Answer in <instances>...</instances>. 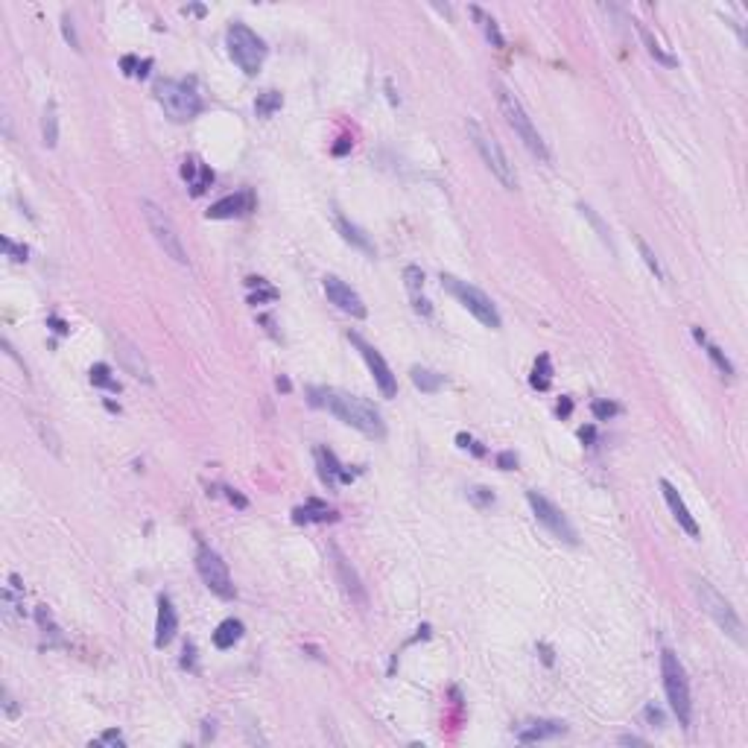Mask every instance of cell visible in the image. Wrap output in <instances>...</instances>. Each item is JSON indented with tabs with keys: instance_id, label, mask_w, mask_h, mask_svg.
<instances>
[{
	"instance_id": "cell-10",
	"label": "cell",
	"mask_w": 748,
	"mask_h": 748,
	"mask_svg": "<svg viewBox=\"0 0 748 748\" xmlns=\"http://www.w3.org/2000/svg\"><path fill=\"white\" fill-rule=\"evenodd\" d=\"M196 570L202 576V582L211 593H216L220 599H234V582H231V573L225 567V562L220 559V552L211 549V547H199L196 549Z\"/></svg>"
},
{
	"instance_id": "cell-29",
	"label": "cell",
	"mask_w": 748,
	"mask_h": 748,
	"mask_svg": "<svg viewBox=\"0 0 748 748\" xmlns=\"http://www.w3.org/2000/svg\"><path fill=\"white\" fill-rule=\"evenodd\" d=\"M549 383H552V363H549V357L547 354H541L538 359H535V372H532V386L535 389H549Z\"/></svg>"
},
{
	"instance_id": "cell-7",
	"label": "cell",
	"mask_w": 748,
	"mask_h": 748,
	"mask_svg": "<svg viewBox=\"0 0 748 748\" xmlns=\"http://www.w3.org/2000/svg\"><path fill=\"white\" fill-rule=\"evenodd\" d=\"M442 286L447 289V293L459 301L471 316L479 322V325H486V328H491V330H500V325H503V319H500V313H497V307H494V301L482 293L479 286H474V284H468V281H459V278H453V275H442Z\"/></svg>"
},
{
	"instance_id": "cell-28",
	"label": "cell",
	"mask_w": 748,
	"mask_h": 748,
	"mask_svg": "<svg viewBox=\"0 0 748 748\" xmlns=\"http://www.w3.org/2000/svg\"><path fill=\"white\" fill-rule=\"evenodd\" d=\"M281 106H284V96L278 91H263V94H257V100H255L257 117H272Z\"/></svg>"
},
{
	"instance_id": "cell-19",
	"label": "cell",
	"mask_w": 748,
	"mask_h": 748,
	"mask_svg": "<svg viewBox=\"0 0 748 748\" xmlns=\"http://www.w3.org/2000/svg\"><path fill=\"white\" fill-rule=\"evenodd\" d=\"M316 459H319V474H322V479L328 482V486H333V482H351L354 479V474L345 471L340 462H336V456L330 450L319 447L316 450Z\"/></svg>"
},
{
	"instance_id": "cell-33",
	"label": "cell",
	"mask_w": 748,
	"mask_h": 748,
	"mask_svg": "<svg viewBox=\"0 0 748 748\" xmlns=\"http://www.w3.org/2000/svg\"><path fill=\"white\" fill-rule=\"evenodd\" d=\"M593 415L599 418V421H608V418H614V415H620V403H614V401H593Z\"/></svg>"
},
{
	"instance_id": "cell-20",
	"label": "cell",
	"mask_w": 748,
	"mask_h": 748,
	"mask_svg": "<svg viewBox=\"0 0 748 748\" xmlns=\"http://www.w3.org/2000/svg\"><path fill=\"white\" fill-rule=\"evenodd\" d=\"M249 211V196L246 193H237V196H225L216 205L208 208V220H231V216H240Z\"/></svg>"
},
{
	"instance_id": "cell-22",
	"label": "cell",
	"mask_w": 748,
	"mask_h": 748,
	"mask_svg": "<svg viewBox=\"0 0 748 748\" xmlns=\"http://www.w3.org/2000/svg\"><path fill=\"white\" fill-rule=\"evenodd\" d=\"M293 515H296V523H310V520L328 523V520H336V512H330L322 500H307L301 509H296Z\"/></svg>"
},
{
	"instance_id": "cell-5",
	"label": "cell",
	"mask_w": 748,
	"mask_h": 748,
	"mask_svg": "<svg viewBox=\"0 0 748 748\" xmlns=\"http://www.w3.org/2000/svg\"><path fill=\"white\" fill-rule=\"evenodd\" d=\"M661 675H664V690H666L672 713L679 716V722L684 728H690V719H693L690 684H687V672H684L679 655H675L672 649H664L661 652Z\"/></svg>"
},
{
	"instance_id": "cell-42",
	"label": "cell",
	"mask_w": 748,
	"mask_h": 748,
	"mask_svg": "<svg viewBox=\"0 0 748 748\" xmlns=\"http://www.w3.org/2000/svg\"><path fill=\"white\" fill-rule=\"evenodd\" d=\"M100 742L103 745H123V737H120L117 731H106L103 737H100Z\"/></svg>"
},
{
	"instance_id": "cell-30",
	"label": "cell",
	"mask_w": 748,
	"mask_h": 748,
	"mask_svg": "<svg viewBox=\"0 0 748 748\" xmlns=\"http://www.w3.org/2000/svg\"><path fill=\"white\" fill-rule=\"evenodd\" d=\"M91 383H94V386H103V389H108V392H120V386H117V380L111 377V369H108L106 363H96V366L91 369Z\"/></svg>"
},
{
	"instance_id": "cell-21",
	"label": "cell",
	"mask_w": 748,
	"mask_h": 748,
	"mask_svg": "<svg viewBox=\"0 0 748 748\" xmlns=\"http://www.w3.org/2000/svg\"><path fill=\"white\" fill-rule=\"evenodd\" d=\"M632 23H635V30L640 33V38H643V44H646V53L652 56L655 62H661V65H666V67H675V65H679V59H675V56H669V53L664 50V47H661V41H658L652 33H649V27H646L643 21H632Z\"/></svg>"
},
{
	"instance_id": "cell-16",
	"label": "cell",
	"mask_w": 748,
	"mask_h": 748,
	"mask_svg": "<svg viewBox=\"0 0 748 748\" xmlns=\"http://www.w3.org/2000/svg\"><path fill=\"white\" fill-rule=\"evenodd\" d=\"M661 491H664V500H666V506H669V512H672V518L679 520V526L684 529V532H687L690 538H698V523H696V518L690 515V509H687V506H684L681 494L675 491V486H672V482L661 479Z\"/></svg>"
},
{
	"instance_id": "cell-50",
	"label": "cell",
	"mask_w": 748,
	"mask_h": 748,
	"mask_svg": "<svg viewBox=\"0 0 748 748\" xmlns=\"http://www.w3.org/2000/svg\"><path fill=\"white\" fill-rule=\"evenodd\" d=\"M278 389H284V392H289V380H286V377H278Z\"/></svg>"
},
{
	"instance_id": "cell-24",
	"label": "cell",
	"mask_w": 748,
	"mask_h": 748,
	"mask_svg": "<svg viewBox=\"0 0 748 748\" xmlns=\"http://www.w3.org/2000/svg\"><path fill=\"white\" fill-rule=\"evenodd\" d=\"M336 228L342 231V237L348 240L351 246H357L359 252H366V255H374V246H372V240H369V237H366L363 231H359L357 225H351V223L345 220V216H336Z\"/></svg>"
},
{
	"instance_id": "cell-11",
	"label": "cell",
	"mask_w": 748,
	"mask_h": 748,
	"mask_svg": "<svg viewBox=\"0 0 748 748\" xmlns=\"http://www.w3.org/2000/svg\"><path fill=\"white\" fill-rule=\"evenodd\" d=\"M526 500H529V506H532V512H535L538 523L547 529V532H552L559 541H564V544H570V547L579 544V535H576L573 523L564 518V512L559 509L556 503L547 500L541 491H526Z\"/></svg>"
},
{
	"instance_id": "cell-40",
	"label": "cell",
	"mask_w": 748,
	"mask_h": 748,
	"mask_svg": "<svg viewBox=\"0 0 748 748\" xmlns=\"http://www.w3.org/2000/svg\"><path fill=\"white\" fill-rule=\"evenodd\" d=\"M497 465H500L503 471H515V468H518V456H515L512 450H506V453L497 456Z\"/></svg>"
},
{
	"instance_id": "cell-8",
	"label": "cell",
	"mask_w": 748,
	"mask_h": 748,
	"mask_svg": "<svg viewBox=\"0 0 748 748\" xmlns=\"http://www.w3.org/2000/svg\"><path fill=\"white\" fill-rule=\"evenodd\" d=\"M155 100L161 103L164 114L170 120H176V123H187V120H193L202 111L199 94L187 82H176V79H158L155 82Z\"/></svg>"
},
{
	"instance_id": "cell-23",
	"label": "cell",
	"mask_w": 748,
	"mask_h": 748,
	"mask_svg": "<svg viewBox=\"0 0 748 748\" xmlns=\"http://www.w3.org/2000/svg\"><path fill=\"white\" fill-rule=\"evenodd\" d=\"M240 637H243V623H240V620H223L220 625H216V632H213V646L216 649H231Z\"/></svg>"
},
{
	"instance_id": "cell-39",
	"label": "cell",
	"mask_w": 748,
	"mask_h": 748,
	"mask_svg": "<svg viewBox=\"0 0 748 748\" xmlns=\"http://www.w3.org/2000/svg\"><path fill=\"white\" fill-rule=\"evenodd\" d=\"M579 211H582V213L588 216V220H591V223L596 225V231H599V237H602V240H605V243L611 246V240H608V231H605V228H602V223H599V216H596V213H593V211H591L588 205H579Z\"/></svg>"
},
{
	"instance_id": "cell-27",
	"label": "cell",
	"mask_w": 748,
	"mask_h": 748,
	"mask_svg": "<svg viewBox=\"0 0 748 748\" xmlns=\"http://www.w3.org/2000/svg\"><path fill=\"white\" fill-rule=\"evenodd\" d=\"M413 383L418 386L421 392H439L442 389V383H445V377L442 374H436V372H430V369H421V366H415L413 369Z\"/></svg>"
},
{
	"instance_id": "cell-46",
	"label": "cell",
	"mask_w": 748,
	"mask_h": 748,
	"mask_svg": "<svg viewBox=\"0 0 748 748\" xmlns=\"http://www.w3.org/2000/svg\"><path fill=\"white\" fill-rule=\"evenodd\" d=\"M415 310H418V313H424V316H430V301H424V298H415Z\"/></svg>"
},
{
	"instance_id": "cell-44",
	"label": "cell",
	"mask_w": 748,
	"mask_h": 748,
	"mask_svg": "<svg viewBox=\"0 0 748 748\" xmlns=\"http://www.w3.org/2000/svg\"><path fill=\"white\" fill-rule=\"evenodd\" d=\"M348 150H351V140L342 138V143H336V147H333V155H345Z\"/></svg>"
},
{
	"instance_id": "cell-26",
	"label": "cell",
	"mask_w": 748,
	"mask_h": 748,
	"mask_svg": "<svg viewBox=\"0 0 748 748\" xmlns=\"http://www.w3.org/2000/svg\"><path fill=\"white\" fill-rule=\"evenodd\" d=\"M41 138H44V147H50V150L59 143V117H56V103H47V108H44Z\"/></svg>"
},
{
	"instance_id": "cell-38",
	"label": "cell",
	"mask_w": 748,
	"mask_h": 748,
	"mask_svg": "<svg viewBox=\"0 0 748 748\" xmlns=\"http://www.w3.org/2000/svg\"><path fill=\"white\" fill-rule=\"evenodd\" d=\"M468 497H471L476 506H491V503H494V494H491L489 489H471Z\"/></svg>"
},
{
	"instance_id": "cell-45",
	"label": "cell",
	"mask_w": 748,
	"mask_h": 748,
	"mask_svg": "<svg viewBox=\"0 0 748 748\" xmlns=\"http://www.w3.org/2000/svg\"><path fill=\"white\" fill-rule=\"evenodd\" d=\"M225 491H228V500H231V503H237V506H240V509H246V500H243V497H240L237 491H231V489H225Z\"/></svg>"
},
{
	"instance_id": "cell-51",
	"label": "cell",
	"mask_w": 748,
	"mask_h": 748,
	"mask_svg": "<svg viewBox=\"0 0 748 748\" xmlns=\"http://www.w3.org/2000/svg\"><path fill=\"white\" fill-rule=\"evenodd\" d=\"M541 652H544V661H547V664H552V652H549L547 646H541Z\"/></svg>"
},
{
	"instance_id": "cell-41",
	"label": "cell",
	"mask_w": 748,
	"mask_h": 748,
	"mask_svg": "<svg viewBox=\"0 0 748 748\" xmlns=\"http://www.w3.org/2000/svg\"><path fill=\"white\" fill-rule=\"evenodd\" d=\"M459 445H462V447H471L476 456H482V453H486V450H482V447H479V445H476L471 436H465V432H459Z\"/></svg>"
},
{
	"instance_id": "cell-25",
	"label": "cell",
	"mask_w": 748,
	"mask_h": 748,
	"mask_svg": "<svg viewBox=\"0 0 748 748\" xmlns=\"http://www.w3.org/2000/svg\"><path fill=\"white\" fill-rule=\"evenodd\" d=\"M471 15H474V21L479 23L482 35H486L494 47H503V44H506V38H503V33H500V27H497V21H494L489 12H482L479 6H471Z\"/></svg>"
},
{
	"instance_id": "cell-43",
	"label": "cell",
	"mask_w": 748,
	"mask_h": 748,
	"mask_svg": "<svg viewBox=\"0 0 748 748\" xmlns=\"http://www.w3.org/2000/svg\"><path fill=\"white\" fill-rule=\"evenodd\" d=\"M182 176H184L187 182H193V176H196V161H193V158H187V161L182 164Z\"/></svg>"
},
{
	"instance_id": "cell-17",
	"label": "cell",
	"mask_w": 748,
	"mask_h": 748,
	"mask_svg": "<svg viewBox=\"0 0 748 748\" xmlns=\"http://www.w3.org/2000/svg\"><path fill=\"white\" fill-rule=\"evenodd\" d=\"M179 632V614L173 608L170 596H158V623H155V646L164 649Z\"/></svg>"
},
{
	"instance_id": "cell-6",
	"label": "cell",
	"mask_w": 748,
	"mask_h": 748,
	"mask_svg": "<svg viewBox=\"0 0 748 748\" xmlns=\"http://www.w3.org/2000/svg\"><path fill=\"white\" fill-rule=\"evenodd\" d=\"M225 44L228 53L237 62V67L243 70L246 77H255L257 70L263 67V59H267V41H263L255 30H249L246 23H231L225 33Z\"/></svg>"
},
{
	"instance_id": "cell-15",
	"label": "cell",
	"mask_w": 748,
	"mask_h": 748,
	"mask_svg": "<svg viewBox=\"0 0 748 748\" xmlns=\"http://www.w3.org/2000/svg\"><path fill=\"white\" fill-rule=\"evenodd\" d=\"M322 286H325V293H328L330 304H336L342 313H348V316H354V319H363V316H366V304H363V298H359L342 278L325 275Z\"/></svg>"
},
{
	"instance_id": "cell-31",
	"label": "cell",
	"mask_w": 748,
	"mask_h": 748,
	"mask_svg": "<svg viewBox=\"0 0 748 748\" xmlns=\"http://www.w3.org/2000/svg\"><path fill=\"white\" fill-rule=\"evenodd\" d=\"M705 345H708V357L713 359V366L725 377H734V366H731V359L725 357V351H722L719 345H710V342H705Z\"/></svg>"
},
{
	"instance_id": "cell-37",
	"label": "cell",
	"mask_w": 748,
	"mask_h": 748,
	"mask_svg": "<svg viewBox=\"0 0 748 748\" xmlns=\"http://www.w3.org/2000/svg\"><path fill=\"white\" fill-rule=\"evenodd\" d=\"M4 252H6L12 260H27V246H15L9 237H4Z\"/></svg>"
},
{
	"instance_id": "cell-47",
	"label": "cell",
	"mask_w": 748,
	"mask_h": 748,
	"mask_svg": "<svg viewBox=\"0 0 748 748\" xmlns=\"http://www.w3.org/2000/svg\"><path fill=\"white\" fill-rule=\"evenodd\" d=\"M570 409H573V403H570V398H564L559 403V415H570Z\"/></svg>"
},
{
	"instance_id": "cell-9",
	"label": "cell",
	"mask_w": 748,
	"mask_h": 748,
	"mask_svg": "<svg viewBox=\"0 0 748 748\" xmlns=\"http://www.w3.org/2000/svg\"><path fill=\"white\" fill-rule=\"evenodd\" d=\"M140 211H143V220H147V225H150V231H152V237H155V243L164 249V255L170 257V260H176L179 267H187V263H190L187 249H184V243H182L179 228L173 225L170 216H167V211L158 208V205L150 202V199H143V202H140Z\"/></svg>"
},
{
	"instance_id": "cell-32",
	"label": "cell",
	"mask_w": 748,
	"mask_h": 748,
	"mask_svg": "<svg viewBox=\"0 0 748 748\" xmlns=\"http://www.w3.org/2000/svg\"><path fill=\"white\" fill-rule=\"evenodd\" d=\"M33 424H35V430H38V436H41L44 447H50V450H53L56 456H62V447H59V436H56V432H53V427H50V424H44L41 418H35Z\"/></svg>"
},
{
	"instance_id": "cell-2",
	"label": "cell",
	"mask_w": 748,
	"mask_h": 748,
	"mask_svg": "<svg viewBox=\"0 0 748 748\" xmlns=\"http://www.w3.org/2000/svg\"><path fill=\"white\" fill-rule=\"evenodd\" d=\"M494 91H497V103H500V111H503V117H506V123H509L512 129H515V135L523 140V147L532 152L535 158H541V161H549V150H547V143H544V138H541V132L535 129V123H532V117L526 114V108H523V103L518 100V96L506 88L503 82H494Z\"/></svg>"
},
{
	"instance_id": "cell-49",
	"label": "cell",
	"mask_w": 748,
	"mask_h": 748,
	"mask_svg": "<svg viewBox=\"0 0 748 748\" xmlns=\"http://www.w3.org/2000/svg\"><path fill=\"white\" fill-rule=\"evenodd\" d=\"M646 716L652 719V722H664V716H661V710H655V708H646Z\"/></svg>"
},
{
	"instance_id": "cell-35",
	"label": "cell",
	"mask_w": 748,
	"mask_h": 748,
	"mask_svg": "<svg viewBox=\"0 0 748 748\" xmlns=\"http://www.w3.org/2000/svg\"><path fill=\"white\" fill-rule=\"evenodd\" d=\"M637 249H640V255H643V260H646V267H649V269H652V272L661 278V275H664V272H661V263H658V257L652 255V249L646 246V240H640V237H637Z\"/></svg>"
},
{
	"instance_id": "cell-48",
	"label": "cell",
	"mask_w": 748,
	"mask_h": 748,
	"mask_svg": "<svg viewBox=\"0 0 748 748\" xmlns=\"http://www.w3.org/2000/svg\"><path fill=\"white\" fill-rule=\"evenodd\" d=\"M579 436H582V442H593V427H582Z\"/></svg>"
},
{
	"instance_id": "cell-18",
	"label": "cell",
	"mask_w": 748,
	"mask_h": 748,
	"mask_svg": "<svg viewBox=\"0 0 748 748\" xmlns=\"http://www.w3.org/2000/svg\"><path fill=\"white\" fill-rule=\"evenodd\" d=\"M567 734V725L559 719H538V722H529L526 728L518 731V739L520 742H541V739H552V737H562Z\"/></svg>"
},
{
	"instance_id": "cell-36",
	"label": "cell",
	"mask_w": 748,
	"mask_h": 748,
	"mask_svg": "<svg viewBox=\"0 0 748 748\" xmlns=\"http://www.w3.org/2000/svg\"><path fill=\"white\" fill-rule=\"evenodd\" d=\"M62 33H65V38L70 41V47H74V50H82V47H79V38H77V33H74V21H70V15H62Z\"/></svg>"
},
{
	"instance_id": "cell-1",
	"label": "cell",
	"mask_w": 748,
	"mask_h": 748,
	"mask_svg": "<svg viewBox=\"0 0 748 748\" xmlns=\"http://www.w3.org/2000/svg\"><path fill=\"white\" fill-rule=\"evenodd\" d=\"M313 403L316 406H325L330 413L340 418L342 424L359 430L363 436L369 439H383L386 436V424H383V415L377 409L359 395H351V392H342V389H313L310 392Z\"/></svg>"
},
{
	"instance_id": "cell-4",
	"label": "cell",
	"mask_w": 748,
	"mask_h": 748,
	"mask_svg": "<svg viewBox=\"0 0 748 748\" xmlns=\"http://www.w3.org/2000/svg\"><path fill=\"white\" fill-rule=\"evenodd\" d=\"M468 138H471V143L476 147L482 164H486L489 170H491V176H494L506 190H518V173H515V164H509V155L503 152L500 140H497L491 132L482 129V126L476 123V120H468Z\"/></svg>"
},
{
	"instance_id": "cell-13",
	"label": "cell",
	"mask_w": 748,
	"mask_h": 748,
	"mask_svg": "<svg viewBox=\"0 0 748 748\" xmlns=\"http://www.w3.org/2000/svg\"><path fill=\"white\" fill-rule=\"evenodd\" d=\"M330 556H333V570H336V579H340L345 596L354 602V605L366 608L369 605V596H366V588H363V582H359L357 570L351 567V562L342 556V549L336 547V544H330Z\"/></svg>"
},
{
	"instance_id": "cell-14",
	"label": "cell",
	"mask_w": 748,
	"mask_h": 748,
	"mask_svg": "<svg viewBox=\"0 0 748 748\" xmlns=\"http://www.w3.org/2000/svg\"><path fill=\"white\" fill-rule=\"evenodd\" d=\"M114 340V348H117V359H120V369H123L126 374H132L135 380H143V383H152V372H150V363H147V357L140 354V348L126 340L123 333H114L111 336Z\"/></svg>"
},
{
	"instance_id": "cell-12",
	"label": "cell",
	"mask_w": 748,
	"mask_h": 748,
	"mask_svg": "<svg viewBox=\"0 0 748 748\" xmlns=\"http://www.w3.org/2000/svg\"><path fill=\"white\" fill-rule=\"evenodd\" d=\"M348 340L357 345L359 357L366 359V366H369V372H372V377H374V383H377V389L383 392V398H395V395H398V377L392 374V369H389V363L383 359V354H380L374 345H369L359 333H348Z\"/></svg>"
},
{
	"instance_id": "cell-3",
	"label": "cell",
	"mask_w": 748,
	"mask_h": 748,
	"mask_svg": "<svg viewBox=\"0 0 748 748\" xmlns=\"http://www.w3.org/2000/svg\"><path fill=\"white\" fill-rule=\"evenodd\" d=\"M693 582V593H696V599H698V605H702V611L719 625V632H725L734 643H745V635H742V620H739V614L734 611V605L731 602L722 596L708 579H698V576H693L690 579Z\"/></svg>"
},
{
	"instance_id": "cell-34",
	"label": "cell",
	"mask_w": 748,
	"mask_h": 748,
	"mask_svg": "<svg viewBox=\"0 0 748 748\" xmlns=\"http://www.w3.org/2000/svg\"><path fill=\"white\" fill-rule=\"evenodd\" d=\"M403 284H406L409 293H418V289L424 286V272L418 267H406L403 269Z\"/></svg>"
}]
</instances>
